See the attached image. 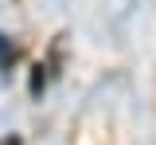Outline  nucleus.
I'll return each mask as SVG.
<instances>
[{
    "label": "nucleus",
    "mask_w": 156,
    "mask_h": 145,
    "mask_svg": "<svg viewBox=\"0 0 156 145\" xmlns=\"http://www.w3.org/2000/svg\"><path fill=\"white\" fill-rule=\"evenodd\" d=\"M12 63V51H8V43H4V35H0V67H8Z\"/></svg>",
    "instance_id": "1"
},
{
    "label": "nucleus",
    "mask_w": 156,
    "mask_h": 145,
    "mask_svg": "<svg viewBox=\"0 0 156 145\" xmlns=\"http://www.w3.org/2000/svg\"><path fill=\"white\" fill-rule=\"evenodd\" d=\"M0 145H23V141H20L16 133H12V137H4V141H0Z\"/></svg>",
    "instance_id": "2"
}]
</instances>
